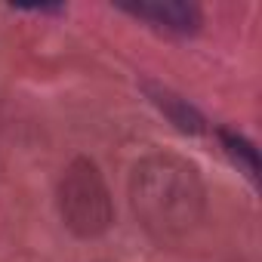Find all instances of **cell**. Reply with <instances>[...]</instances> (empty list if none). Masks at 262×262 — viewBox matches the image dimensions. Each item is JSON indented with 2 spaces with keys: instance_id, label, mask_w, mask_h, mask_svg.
I'll list each match as a JSON object with an SVG mask.
<instances>
[{
  "instance_id": "6da1fadb",
  "label": "cell",
  "mask_w": 262,
  "mask_h": 262,
  "mask_svg": "<svg viewBox=\"0 0 262 262\" xmlns=\"http://www.w3.org/2000/svg\"><path fill=\"white\" fill-rule=\"evenodd\" d=\"M129 207L136 222L158 244L188 237L207 210L201 170L179 155H148L129 176Z\"/></svg>"
},
{
  "instance_id": "7a4b0ae2",
  "label": "cell",
  "mask_w": 262,
  "mask_h": 262,
  "mask_svg": "<svg viewBox=\"0 0 262 262\" xmlns=\"http://www.w3.org/2000/svg\"><path fill=\"white\" fill-rule=\"evenodd\" d=\"M56 204H59V216H62L65 228L83 241L102 237L114 222L111 188H108L99 164L90 158H74L62 170V179L56 188Z\"/></svg>"
},
{
  "instance_id": "3957f363",
  "label": "cell",
  "mask_w": 262,
  "mask_h": 262,
  "mask_svg": "<svg viewBox=\"0 0 262 262\" xmlns=\"http://www.w3.org/2000/svg\"><path fill=\"white\" fill-rule=\"evenodd\" d=\"M120 10L133 19L148 22L158 31L176 34V37H191L204 25V13L198 4L185 0H151V4H120Z\"/></svg>"
},
{
  "instance_id": "277c9868",
  "label": "cell",
  "mask_w": 262,
  "mask_h": 262,
  "mask_svg": "<svg viewBox=\"0 0 262 262\" xmlns=\"http://www.w3.org/2000/svg\"><path fill=\"white\" fill-rule=\"evenodd\" d=\"M142 86H145L148 99L167 114V120L179 129V133H191V136L204 133V117H201V111H198L188 99H182V96H176L173 90L158 86V83H142Z\"/></svg>"
},
{
  "instance_id": "5b68a950",
  "label": "cell",
  "mask_w": 262,
  "mask_h": 262,
  "mask_svg": "<svg viewBox=\"0 0 262 262\" xmlns=\"http://www.w3.org/2000/svg\"><path fill=\"white\" fill-rule=\"evenodd\" d=\"M219 139H222V148H225V155L237 164V170H244L253 182L259 179V155H256V148L244 139V136H237V133H231V129H222L219 133Z\"/></svg>"
}]
</instances>
